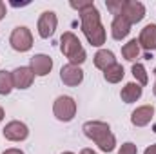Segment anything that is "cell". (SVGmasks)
<instances>
[{
	"label": "cell",
	"mask_w": 156,
	"mask_h": 154,
	"mask_svg": "<svg viewBox=\"0 0 156 154\" xmlns=\"http://www.w3.org/2000/svg\"><path fill=\"white\" fill-rule=\"evenodd\" d=\"M80 15V27H82V33L83 37L87 38V42L93 45V47H102L105 44V27L102 24V18H100V11L96 9V5H89L85 7L83 11L78 13Z\"/></svg>",
	"instance_id": "obj_1"
},
{
	"label": "cell",
	"mask_w": 156,
	"mask_h": 154,
	"mask_svg": "<svg viewBox=\"0 0 156 154\" xmlns=\"http://www.w3.org/2000/svg\"><path fill=\"white\" fill-rule=\"evenodd\" d=\"M82 131H83V134H85L89 140H93V142L98 145V149H100L102 152H113V151L116 149V136L111 132L109 123H105V121H96V120L85 121V123L82 125Z\"/></svg>",
	"instance_id": "obj_2"
},
{
	"label": "cell",
	"mask_w": 156,
	"mask_h": 154,
	"mask_svg": "<svg viewBox=\"0 0 156 154\" xmlns=\"http://www.w3.org/2000/svg\"><path fill=\"white\" fill-rule=\"evenodd\" d=\"M60 51H62V54L69 60V64L78 65V67L87 60L85 49L82 47L78 37L75 33H71V31H66V33L62 35V38H60Z\"/></svg>",
	"instance_id": "obj_3"
},
{
	"label": "cell",
	"mask_w": 156,
	"mask_h": 154,
	"mask_svg": "<svg viewBox=\"0 0 156 154\" xmlns=\"http://www.w3.org/2000/svg\"><path fill=\"white\" fill-rule=\"evenodd\" d=\"M53 114L60 121H71L76 116V102H75V98L67 96V94L58 96L55 100V103H53Z\"/></svg>",
	"instance_id": "obj_4"
},
{
	"label": "cell",
	"mask_w": 156,
	"mask_h": 154,
	"mask_svg": "<svg viewBox=\"0 0 156 154\" xmlns=\"http://www.w3.org/2000/svg\"><path fill=\"white\" fill-rule=\"evenodd\" d=\"M9 44L15 51L18 53H27L31 47H33V35L31 31L26 27V26H18L11 31V37H9Z\"/></svg>",
	"instance_id": "obj_5"
},
{
	"label": "cell",
	"mask_w": 156,
	"mask_h": 154,
	"mask_svg": "<svg viewBox=\"0 0 156 154\" xmlns=\"http://www.w3.org/2000/svg\"><path fill=\"white\" fill-rule=\"evenodd\" d=\"M56 26H58V16L55 11H44L40 15L38 22H37V29H38V35L42 38H51L56 31Z\"/></svg>",
	"instance_id": "obj_6"
},
{
	"label": "cell",
	"mask_w": 156,
	"mask_h": 154,
	"mask_svg": "<svg viewBox=\"0 0 156 154\" xmlns=\"http://www.w3.org/2000/svg\"><path fill=\"white\" fill-rule=\"evenodd\" d=\"M122 16H125L131 26L133 24H138L145 18V5L138 0H125L123 2V7H122Z\"/></svg>",
	"instance_id": "obj_7"
},
{
	"label": "cell",
	"mask_w": 156,
	"mask_h": 154,
	"mask_svg": "<svg viewBox=\"0 0 156 154\" xmlns=\"http://www.w3.org/2000/svg\"><path fill=\"white\" fill-rule=\"evenodd\" d=\"M2 132H4V138L9 140V142H24L29 136V127L24 121L13 120V121L5 123V127H4Z\"/></svg>",
	"instance_id": "obj_8"
},
{
	"label": "cell",
	"mask_w": 156,
	"mask_h": 154,
	"mask_svg": "<svg viewBox=\"0 0 156 154\" xmlns=\"http://www.w3.org/2000/svg\"><path fill=\"white\" fill-rule=\"evenodd\" d=\"M13 76V85L15 89H29L35 82V73L31 71L29 65H20L15 71H11Z\"/></svg>",
	"instance_id": "obj_9"
},
{
	"label": "cell",
	"mask_w": 156,
	"mask_h": 154,
	"mask_svg": "<svg viewBox=\"0 0 156 154\" xmlns=\"http://www.w3.org/2000/svg\"><path fill=\"white\" fill-rule=\"evenodd\" d=\"M60 80L69 85V87H76L83 82V71L78 67V65H73V64H67L60 69Z\"/></svg>",
	"instance_id": "obj_10"
},
{
	"label": "cell",
	"mask_w": 156,
	"mask_h": 154,
	"mask_svg": "<svg viewBox=\"0 0 156 154\" xmlns=\"http://www.w3.org/2000/svg\"><path fill=\"white\" fill-rule=\"evenodd\" d=\"M29 67L35 73V76H47L53 69V58L47 54H42V53L35 54L29 62Z\"/></svg>",
	"instance_id": "obj_11"
},
{
	"label": "cell",
	"mask_w": 156,
	"mask_h": 154,
	"mask_svg": "<svg viewBox=\"0 0 156 154\" xmlns=\"http://www.w3.org/2000/svg\"><path fill=\"white\" fill-rule=\"evenodd\" d=\"M154 118V107L153 105H140L131 113V123L134 127H145Z\"/></svg>",
	"instance_id": "obj_12"
},
{
	"label": "cell",
	"mask_w": 156,
	"mask_h": 154,
	"mask_svg": "<svg viewBox=\"0 0 156 154\" xmlns=\"http://www.w3.org/2000/svg\"><path fill=\"white\" fill-rule=\"evenodd\" d=\"M129 33H131V22L125 16H122V15L115 16L113 22H111V37L120 42V40L127 38Z\"/></svg>",
	"instance_id": "obj_13"
},
{
	"label": "cell",
	"mask_w": 156,
	"mask_h": 154,
	"mask_svg": "<svg viewBox=\"0 0 156 154\" xmlns=\"http://www.w3.org/2000/svg\"><path fill=\"white\" fill-rule=\"evenodd\" d=\"M140 47H144L145 51H154L156 49V24H147L138 37Z\"/></svg>",
	"instance_id": "obj_14"
},
{
	"label": "cell",
	"mask_w": 156,
	"mask_h": 154,
	"mask_svg": "<svg viewBox=\"0 0 156 154\" xmlns=\"http://www.w3.org/2000/svg\"><path fill=\"white\" fill-rule=\"evenodd\" d=\"M142 94H144V87L138 85L136 82L125 83V85L122 87V91H120V98H122L125 103H134V102H138V100L142 98Z\"/></svg>",
	"instance_id": "obj_15"
},
{
	"label": "cell",
	"mask_w": 156,
	"mask_h": 154,
	"mask_svg": "<svg viewBox=\"0 0 156 154\" xmlns=\"http://www.w3.org/2000/svg\"><path fill=\"white\" fill-rule=\"evenodd\" d=\"M93 60H94V67L100 69V71H105V69H109L111 65L116 64V56H115V53L109 51V49H100V51H96V54L93 56Z\"/></svg>",
	"instance_id": "obj_16"
},
{
	"label": "cell",
	"mask_w": 156,
	"mask_h": 154,
	"mask_svg": "<svg viewBox=\"0 0 156 154\" xmlns=\"http://www.w3.org/2000/svg\"><path fill=\"white\" fill-rule=\"evenodd\" d=\"M122 56H123L127 62H134V60L140 56V44H138V40L136 38L129 40V42L122 47Z\"/></svg>",
	"instance_id": "obj_17"
},
{
	"label": "cell",
	"mask_w": 156,
	"mask_h": 154,
	"mask_svg": "<svg viewBox=\"0 0 156 154\" xmlns=\"http://www.w3.org/2000/svg\"><path fill=\"white\" fill-rule=\"evenodd\" d=\"M125 76V71H123V67L120 65V64H115V65H111L109 69H105L104 71V78H105V82H109V83H118V82H122Z\"/></svg>",
	"instance_id": "obj_18"
},
{
	"label": "cell",
	"mask_w": 156,
	"mask_h": 154,
	"mask_svg": "<svg viewBox=\"0 0 156 154\" xmlns=\"http://www.w3.org/2000/svg\"><path fill=\"white\" fill-rule=\"evenodd\" d=\"M131 73H133V76L136 80V83L138 85H147L149 83V75H147V69H145V65L144 64H133V69H131Z\"/></svg>",
	"instance_id": "obj_19"
},
{
	"label": "cell",
	"mask_w": 156,
	"mask_h": 154,
	"mask_svg": "<svg viewBox=\"0 0 156 154\" xmlns=\"http://www.w3.org/2000/svg\"><path fill=\"white\" fill-rule=\"evenodd\" d=\"M13 89H15V85H13V76H11V73L2 69V71H0V94H2V96H7Z\"/></svg>",
	"instance_id": "obj_20"
},
{
	"label": "cell",
	"mask_w": 156,
	"mask_h": 154,
	"mask_svg": "<svg viewBox=\"0 0 156 154\" xmlns=\"http://www.w3.org/2000/svg\"><path fill=\"white\" fill-rule=\"evenodd\" d=\"M123 2H125V0H105V5H107V9L111 11V15H115V16H118V15L122 13Z\"/></svg>",
	"instance_id": "obj_21"
},
{
	"label": "cell",
	"mask_w": 156,
	"mask_h": 154,
	"mask_svg": "<svg viewBox=\"0 0 156 154\" xmlns=\"http://www.w3.org/2000/svg\"><path fill=\"white\" fill-rule=\"evenodd\" d=\"M136 152H138V147L133 142H125L118 151V154H136Z\"/></svg>",
	"instance_id": "obj_22"
},
{
	"label": "cell",
	"mask_w": 156,
	"mask_h": 154,
	"mask_svg": "<svg viewBox=\"0 0 156 154\" xmlns=\"http://www.w3.org/2000/svg\"><path fill=\"white\" fill-rule=\"evenodd\" d=\"M93 4H94V2H91V0H78V2H75V0H73V2H69V5H71L73 9H76L78 13H80V11H83L85 7L93 5Z\"/></svg>",
	"instance_id": "obj_23"
},
{
	"label": "cell",
	"mask_w": 156,
	"mask_h": 154,
	"mask_svg": "<svg viewBox=\"0 0 156 154\" xmlns=\"http://www.w3.org/2000/svg\"><path fill=\"white\" fill-rule=\"evenodd\" d=\"M5 15H7V9H5V4L0 0V20H4L5 18Z\"/></svg>",
	"instance_id": "obj_24"
},
{
	"label": "cell",
	"mask_w": 156,
	"mask_h": 154,
	"mask_svg": "<svg viewBox=\"0 0 156 154\" xmlns=\"http://www.w3.org/2000/svg\"><path fill=\"white\" fill-rule=\"evenodd\" d=\"M2 154H24V151H20V149H5Z\"/></svg>",
	"instance_id": "obj_25"
},
{
	"label": "cell",
	"mask_w": 156,
	"mask_h": 154,
	"mask_svg": "<svg viewBox=\"0 0 156 154\" xmlns=\"http://www.w3.org/2000/svg\"><path fill=\"white\" fill-rule=\"evenodd\" d=\"M144 154H156V143H154V145H151V147H147Z\"/></svg>",
	"instance_id": "obj_26"
},
{
	"label": "cell",
	"mask_w": 156,
	"mask_h": 154,
	"mask_svg": "<svg viewBox=\"0 0 156 154\" xmlns=\"http://www.w3.org/2000/svg\"><path fill=\"white\" fill-rule=\"evenodd\" d=\"M80 154H96V152H94L93 149H82V151H80Z\"/></svg>",
	"instance_id": "obj_27"
},
{
	"label": "cell",
	"mask_w": 156,
	"mask_h": 154,
	"mask_svg": "<svg viewBox=\"0 0 156 154\" xmlns=\"http://www.w3.org/2000/svg\"><path fill=\"white\" fill-rule=\"evenodd\" d=\"M4 120V109H2V105H0V121Z\"/></svg>",
	"instance_id": "obj_28"
},
{
	"label": "cell",
	"mask_w": 156,
	"mask_h": 154,
	"mask_svg": "<svg viewBox=\"0 0 156 154\" xmlns=\"http://www.w3.org/2000/svg\"><path fill=\"white\" fill-rule=\"evenodd\" d=\"M153 93H154V96H156V82H154V85H153Z\"/></svg>",
	"instance_id": "obj_29"
},
{
	"label": "cell",
	"mask_w": 156,
	"mask_h": 154,
	"mask_svg": "<svg viewBox=\"0 0 156 154\" xmlns=\"http://www.w3.org/2000/svg\"><path fill=\"white\" fill-rule=\"evenodd\" d=\"M62 154H75V152H71V151H66V152H62Z\"/></svg>",
	"instance_id": "obj_30"
},
{
	"label": "cell",
	"mask_w": 156,
	"mask_h": 154,
	"mask_svg": "<svg viewBox=\"0 0 156 154\" xmlns=\"http://www.w3.org/2000/svg\"><path fill=\"white\" fill-rule=\"evenodd\" d=\"M153 75H154V76H156V67H154V71H153Z\"/></svg>",
	"instance_id": "obj_31"
}]
</instances>
